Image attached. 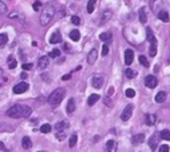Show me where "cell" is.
Wrapping results in <instances>:
<instances>
[{
	"label": "cell",
	"mask_w": 170,
	"mask_h": 152,
	"mask_svg": "<svg viewBox=\"0 0 170 152\" xmlns=\"http://www.w3.org/2000/svg\"><path fill=\"white\" fill-rule=\"evenodd\" d=\"M31 113H32L31 107L24 106V105H15V106H12L11 109H8L7 115L9 118L20 119V118H27V116H29Z\"/></svg>",
	"instance_id": "6da1fadb"
},
{
	"label": "cell",
	"mask_w": 170,
	"mask_h": 152,
	"mask_svg": "<svg viewBox=\"0 0 170 152\" xmlns=\"http://www.w3.org/2000/svg\"><path fill=\"white\" fill-rule=\"evenodd\" d=\"M54 13H56V11H54V8L52 4H49V5H46L44 9H42L41 15H40V24H41L42 27H45V25H48V24L53 20L54 17Z\"/></svg>",
	"instance_id": "7a4b0ae2"
},
{
	"label": "cell",
	"mask_w": 170,
	"mask_h": 152,
	"mask_svg": "<svg viewBox=\"0 0 170 152\" xmlns=\"http://www.w3.org/2000/svg\"><path fill=\"white\" fill-rule=\"evenodd\" d=\"M64 97H65V90H64L62 88H58L49 95L48 103H49L52 107H56V106H58V105L61 103V101L64 99Z\"/></svg>",
	"instance_id": "3957f363"
},
{
	"label": "cell",
	"mask_w": 170,
	"mask_h": 152,
	"mask_svg": "<svg viewBox=\"0 0 170 152\" xmlns=\"http://www.w3.org/2000/svg\"><path fill=\"white\" fill-rule=\"evenodd\" d=\"M131 114H133V105H127V106L124 109V111H122V114H121V119L124 122L129 120Z\"/></svg>",
	"instance_id": "277c9868"
},
{
	"label": "cell",
	"mask_w": 170,
	"mask_h": 152,
	"mask_svg": "<svg viewBox=\"0 0 170 152\" xmlns=\"http://www.w3.org/2000/svg\"><path fill=\"white\" fill-rule=\"evenodd\" d=\"M28 89H29V85L27 82H20L13 88V93L15 94H23L24 91H27Z\"/></svg>",
	"instance_id": "5b68a950"
},
{
	"label": "cell",
	"mask_w": 170,
	"mask_h": 152,
	"mask_svg": "<svg viewBox=\"0 0 170 152\" xmlns=\"http://www.w3.org/2000/svg\"><path fill=\"white\" fill-rule=\"evenodd\" d=\"M145 85H146V88L149 89H154L157 85H158V81H157V78H155L154 76H147L146 78H145Z\"/></svg>",
	"instance_id": "8992f818"
},
{
	"label": "cell",
	"mask_w": 170,
	"mask_h": 152,
	"mask_svg": "<svg viewBox=\"0 0 170 152\" xmlns=\"http://www.w3.org/2000/svg\"><path fill=\"white\" fill-rule=\"evenodd\" d=\"M112 16H113V13H112V11H110V9H104V11H102V13H101V21H100V24L102 25V24L108 23L109 20L112 19Z\"/></svg>",
	"instance_id": "52a82bcc"
},
{
	"label": "cell",
	"mask_w": 170,
	"mask_h": 152,
	"mask_svg": "<svg viewBox=\"0 0 170 152\" xmlns=\"http://www.w3.org/2000/svg\"><path fill=\"white\" fill-rule=\"evenodd\" d=\"M97 57H98V52H97V49H92L90 52H89L88 57H86V61H88L89 65H93L94 62L97 61Z\"/></svg>",
	"instance_id": "ba28073f"
},
{
	"label": "cell",
	"mask_w": 170,
	"mask_h": 152,
	"mask_svg": "<svg viewBox=\"0 0 170 152\" xmlns=\"http://www.w3.org/2000/svg\"><path fill=\"white\" fill-rule=\"evenodd\" d=\"M102 84H104V78L101 76H94L92 78V86L94 89H101L102 88Z\"/></svg>",
	"instance_id": "9c48e42d"
},
{
	"label": "cell",
	"mask_w": 170,
	"mask_h": 152,
	"mask_svg": "<svg viewBox=\"0 0 170 152\" xmlns=\"http://www.w3.org/2000/svg\"><path fill=\"white\" fill-rule=\"evenodd\" d=\"M159 139H161V135H157V134H154L153 136L149 139V147H150L151 149H154L158 147V143H159Z\"/></svg>",
	"instance_id": "30bf717a"
},
{
	"label": "cell",
	"mask_w": 170,
	"mask_h": 152,
	"mask_svg": "<svg viewBox=\"0 0 170 152\" xmlns=\"http://www.w3.org/2000/svg\"><path fill=\"white\" fill-rule=\"evenodd\" d=\"M133 60H134V52L131 49H126L125 50V64L131 65L133 64Z\"/></svg>",
	"instance_id": "8fae6325"
},
{
	"label": "cell",
	"mask_w": 170,
	"mask_h": 152,
	"mask_svg": "<svg viewBox=\"0 0 170 152\" xmlns=\"http://www.w3.org/2000/svg\"><path fill=\"white\" fill-rule=\"evenodd\" d=\"M48 64H49V58H48V56H41V57L39 58V61H37V66H39V69L48 68Z\"/></svg>",
	"instance_id": "7c38bea8"
},
{
	"label": "cell",
	"mask_w": 170,
	"mask_h": 152,
	"mask_svg": "<svg viewBox=\"0 0 170 152\" xmlns=\"http://www.w3.org/2000/svg\"><path fill=\"white\" fill-rule=\"evenodd\" d=\"M60 41H61V33H60L58 30H56L49 37V42L50 44H57V42H60Z\"/></svg>",
	"instance_id": "4fadbf2b"
},
{
	"label": "cell",
	"mask_w": 170,
	"mask_h": 152,
	"mask_svg": "<svg viewBox=\"0 0 170 152\" xmlns=\"http://www.w3.org/2000/svg\"><path fill=\"white\" fill-rule=\"evenodd\" d=\"M157 120V116L154 114H146L145 115V124L146 126H153Z\"/></svg>",
	"instance_id": "5bb4252c"
},
{
	"label": "cell",
	"mask_w": 170,
	"mask_h": 152,
	"mask_svg": "<svg viewBox=\"0 0 170 152\" xmlns=\"http://www.w3.org/2000/svg\"><path fill=\"white\" fill-rule=\"evenodd\" d=\"M138 19H139V21H141L142 24H146L147 16H146V11H145V8H139V9H138Z\"/></svg>",
	"instance_id": "9a60e30c"
},
{
	"label": "cell",
	"mask_w": 170,
	"mask_h": 152,
	"mask_svg": "<svg viewBox=\"0 0 170 152\" xmlns=\"http://www.w3.org/2000/svg\"><path fill=\"white\" fill-rule=\"evenodd\" d=\"M166 98H167L166 91H159L158 94L155 95V102L157 103H163L165 101H166Z\"/></svg>",
	"instance_id": "2e32d148"
},
{
	"label": "cell",
	"mask_w": 170,
	"mask_h": 152,
	"mask_svg": "<svg viewBox=\"0 0 170 152\" xmlns=\"http://www.w3.org/2000/svg\"><path fill=\"white\" fill-rule=\"evenodd\" d=\"M143 140H145V135H143V134H137V135L133 136L131 143H133V144H139V143H142Z\"/></svg>",
	"instance_id": "e0dca14e"
},
{
	"label": "cell",
	"mask_w": 170,
	"mask_h": 152,
	"mask_svg": "<svg viewBox=\"0 0 170 152\" xmlns=\"http://www.w3.org/2000/svg\"><path fill=\"white\" fill-rule=\"evenodd\" d=\"M76 110V105H74V99L70 98L69 101H68V105H66V113L68 114H72L73 111Z\"/></svg>",
	"instance_id": "ac0fdd59"
},
{
	"label": "cell",
	"mask_w": 170,
	"mask_h": 152,
	"mask_svg": "<svg viewBox=\"0 0 170 152\" xmlns=\"http://www.w3.org/2000/svg\"><path fill=\"white\" fill-rule=\"evenodd\" d=\"M68 126H69V123H68L66 120H61V122H58V123H56L54 128L57 130V131H64Z\"/></svg>",
	"instance_id": "d6986e66"
},
{
	"label": "cell",
	"mask_w": 170,
	"mask_h": 152,
	"mask_svg": "<svg viewBox=\"0 0 170 152\" xmlns=\"http://www.w3.org/2000/svg\"><path fill=\"white\" fill-rule=\"evenodd\" d=\"M69 37H70V40H72V41H78V40H80V30H77V29L70 30Z\"/></svg>",
	"instance_id": "ffe728a7"
},
{
	"label": "cell",
	"mask_w": 170,
	"mask_h": 152,
	"mask_svg": "<svg viewBox=\"0 0 170 152\" xmlns=\"http://www.w3.org/2000/svg\"><path fill=\"white\" fill-rule=\"evenodd\" d=\"M158 19L163 23H167L169 21V13L166 11H159L158 12Z\"/></svg>",
	"instance_id": "44dd1931"
},
{
	"label": "cell",
	"mask_w": 170,
	"mask_h": 152,
	"mask_svg": "<svg viewBox=\"0 0 170 152\" xmlns=\"http://www.w3.org/2000/svg\"><path fill=\"white\" fill-rule=\"evenodd\" d=\"M21 144H23V148L28 149V148H31V147H32V141H31V139H29L28 136H24L23 140H21Z\"/></svg>",
	"instance_id": "7402d4cb"
},
{
	"label": "cell",
	"mask_w": 170,
	"mask_h": 152,
	"mask_svg": "<svg viewBox=\"0 0 170 152\" xmlns=\"http://www.w3.org/2000/svg\"><path fill=\"white\" fill-rule=\"evenodd\" d=\"M98 99H100V95H98V94H92L88 98V105H89V106H93V105H94Z\"/></svg>",
	"instance_id": "603a6c76"
},
{
	"label": "cell",
	"mask_w": 170,
	"mask_h": 152,
	"mask_svg": "<svg viewBox=\"0 0 170 152\" xmlns=\"http://www.w3.org/2000/svg\"><path fill=\"white\" fill-rule=\"evenodd\" d=\"M100 40L101 41H110L112 40V33L110 32H104V33H101L100 34Z\"/></svg>",
	"instance_id": "cb8c5ba5"
},
{
	"label": "cell",
	"mask_w": 170,
	"mask_h": 152,
	"mask_svg": "<svg viewBox=\"0 0 170 152\" xmlns=\"http://www.w3.org/2000/svg\"><path fill=\"white\" fill-rule=\"evenodd\" d=\"M149 54H150L151 57H154L155 54H157V41L150 42V49H149Z\"/></svg>",
	"instance_id": "d4e9b609"
},
{
	"label": "cell",
	"mask_w": 170,
	"mask_h": 152,
	"mask_svg": "<svg viewBox=\"0 0 170 152\" xmlns=\"http://www.w3.org/2000/svg\"><path fill=\"white\" fill-rule=\"evenodd\" d=\"M94 7H96V0H89L88 5H86V11H88V13H92V12L94 11Z\"/></svg>",
	"instance_id": "484cf974"
},
{
	"label": "cell",
	"mask_w": 170,
	"mask_h": 152,
	"mask_svg": "<svg viewBox=\"0 0 170 152\" xmlns=\"http://www.w3.org/2000/svg\"><path fill=\"white\" fill-rule=\"evenodd\" d=\"M146 38H147V41H150V42L155 41V37H154V34H153V30H151L150 28H146Z\"/></svg>",
	"instance_id": "4316f807"
},
{
	"label": "cell",
	"mask_w": 170,
	"mask_h": 152,
	"mask_svg": "<svg viewBox=\"0 0 170 152\" xmlns=\"http://www.w3.org/2000/svg\"><path fill=\"white\" fill-rule=\"evenodd\" d=\"M7 42H8V36L5 33H0V48L5 46Z\"/></svg>",
	"instance_id": "83f0119b"
},
{
	"label": "cell",
	"mask_w": 170,
	"mask_h": 152,
	"mask_svg": "<svg viewBox=\"0 0 170 152\" xmlns=\"http://www.w3.org/2000/svg\"><path fill=\"white\" fill-rule=\"evenodd\" d=\"M40 131H41L42 134H48L52 131V126L48 124V123H45V124H42L41 127H40Z\"/></svg>",
	"instance_id": "f1b7e54d"
},
{
	"label": "cell",
	"mask_w": 170,
	"mask_h": 152,
	"mask_svg": "<svg viewBox=\"0 0 170 152\" xmlns=\"http://www.w3.org/2000/svg\"><path fill=\"white\" fill-rule=\"evenodd\" d=\"M16 66H17V62H16V60L13 57H8V68L9 69H15Z\"/></svg>",
	"instance_id": "f546056e"
},
{
	"label": "cell",
	"mask_w": 170,
	"mask_h": 152,
	"mask_svg": "<svg viewBox=\"0 0 170 152\" xmlns=\"http://www.w3.org/2000/svg\"><path fill=\"white\" fill-rule=\"evenodd\" d=\"M159 135H161V139L170 140V131H169V130H162V131L159 132Z\"/></svg>",
	"instance_id": "4dcf8cb0"
},
{
	"label": "cell",
	"mask_w": 170,
	"mask_h": 152,
	"mask_svg": "<svg viewBox=\"0 0 170 152\" xmlns=\"http://www.w3.org/2000/svg\"><path fill=\"white\" fill-rule=\"evenodd\" d=\"M125 76H126L129 80H131V78H134V77L137 76V73H135L133 69H126V70H125Z\"/></svg>",
	"instance_id": "1f68e13d"
},
{
	"label": "cell",
	"mask_w": 170,
	"mask_h": 152,
	"mask_svg": "<svg viewBox=\"0 0 170 152\" xmlns=\"http://www.w3.org/2000/svg\"><path fill=\"white\" fill-rule=\"evenodd\" d=\"M106 148H108V151H114V149H116V141L114 140H108V143H106Z\"/></svg>",
	"instance_id": "d6a6232c"
},
{
	"label": "cell",
	"mask_w": 170,
	"mask_h": 152,
	"mask_svg": "<svg viewBox=\"0 0 170 152\" xmlns=\"http://www.w3.org/2000/svg\"><path fill=\"white\" fill-rule=\"evenodd\" d=\"M77 143V134H73L69 138V147H74V144Z\"/></svg>",
	"instance_id": "836d02e7"
},
{
	"label": "cell",
	"mask_w": 170,
	"mask_h": 152,
	"mask_svg": "<svg viewBox=\"0 0 170 152\" xmlns=\"http://www.w3.org/2000/svg\"><path fill=\"white\" fill-rule=\"evenodd\" d=\"M7 11H8V8H7V5L0 0V15H4V13H7Z\"/></svg>",
	"instance_id": "e575fe53"
},
{
	"label": "cell",
	"mask_w": 170,
	"mask_h": 152,
	"mask_svg": "<svg viewBox=\"0 0 170 152\" xmlns=\"http://www.w3.org/2000/svg\"><path fill=\"white\" fill-rule=\"evenodd\" d=\"M139 64L143 65L145 68H149V62H147V60H146L145 56H139Z\"/></svg>",
	"instance_id": "d590c367"
},
{
	"label": "cell",
	"mask_w": 170,
	"mask_h": 152,
	"mask_svg": "<svg viewBox=\"0 0 170 152\" xmlns=\"http://www.w3.org/2000/svg\"><path fill=\"white\" fill-rule=\"evenodd\" d=\"M8 81V78L5 76H4V72H3V69H0V85H3L5 84Z\"/></svg>",
	"instance_id": "8d00e7d4"
},
{
	"label": "cell",
	"mask_w": 170,
	"mask_h": 152,
	"mask_svg": "<svg viewBox=\"0 0 170 152\" xmlns=\"http://www.w3.org/2000/svg\"><path fill=\"white\" fill-rule=\"evenodd\" d=\"M58 56H60V50H58V49H53L49 53V57L50 58H56V57H58Z\"/></svg>",
	"instance_id": "74e56055"
},
{
	"label": "cell",
	"mask_w": 170,
	"mask_h": 152,
	"mask_svg": "<svg viewBox=\"0 0 170 152\" xmlns=\"http://www.w3.org/2000/svg\"><path fill=\"white\" fill-rule=\"evenodd\" d=\"M56 139H57V140H64V139H65V134L62 132V131H57V132H56Z\"/></svg>",
	"instance_id": "f35d334b"
},
{
	"label": "cell",
	"mask_w": 170,
	"mask_h": 152,
	"mask_svg": "<svg viewBox=\"0 0 170 152\" xmlns=\"http://www.w3.org/2000/svg\"><path fill=\"white\" fill-rule=\"evenodd\" d=\"M125 94H126L127 98H133V97L135 95V91L133 90V89H127V90L125 91Z\"/></svg>",
	"instance_id": "ab89813d"
},
{
	"label": "cell",
	"mask_w": 170,
	"mask_h": 152,
	"mask_svg": "<svg viewBox=\"0 0 170 152\" xmlns=\"http://www.w3.org/2000/svg\"><path fill=\"white\" fill-rule=\"evenodd\" d=\"M169 151H170V147L167 144L159 145V152H169Z\"/></svg>",
	"instance_id": "60d3db41"
},
{
	"label": "cell",
	"mask_w": 170,
	"mask_h": 152,
	"mask_svg": "<svg viewBox=\"0 0 170 152\" xmlns=\"http://www.w3.org/2000/svg\"><path fill=\"white\" fill-rule=\"evenodd\" d=\"M72 23L74 24V25H78V24L81 23V20H80V17H78V16H72Z\"/></svg>",
	"instance_id": "b9f144b4"
},
{
	"label": "cell",
	"mask_w": 170,
	"mask_h": 152,
	"mask_svg": "<svg viewBox=\"0 0 170 152\" xmlns=\"http://www.w3.org/2000/svg\"><path fill=\"white\" fill-rule=\"evenodd\" d=\"M108 53H109V48L106 44H104L102 45V56H108Z\"/></svg>",
	"instance_id": "7bdbcfd3"
},
{
	"label": "cell",
	"mask_w": 170,
	"mask_h": 152,
	"mask_svg": "<svg viewBox=\"0 0 170 152\" xmlns=\"http://www.w3.org/2000/svg\"><path fill=\"white\" fill-rule=\"evenodd\" d=\"M40 7H41V3H40V1H35V3H33V9H35V11H37Z\"/></svg>",
	"instance_id": "ee69618b"
},
{
	"label": "cell",
	"mask_w": 170,
	"mask_h": 152,
	"mask_svg": "<svg viewBox=\"0 0 170 152\" xmlns=\"http://www.w3.org/2000/svg\"><path fill=\"white\" fill-rule=\"evenodd\" d=\"M23 69L24 70H29V69H32V64H23Z\"/></svg>",
	"instance_id": "f6af8a7d"
},
{
	"label": "cell",
	"mask_w": 170,
	"mask_h": 152,
	"mask_svg": "<svg viewBox=\"0 0 170 152\" xmlns=\"http://www.w3.org/2000/svg\"><path fill=\"white\" fill-rule=\"evenodd\" d=\"M70 74H65V76H62V81H68V80H70Z\"/></svg>",
	"instance_id": "bcb514c9"
},
{
	"label": "cell",
	"mask_w": 170,
	"mask_h": 152,
	"mask_svg": "<svg viewBox=\"0 0 170 152\" xmlns=\"http://www.w3.org/2000/svg\"><path fill=\"white\" fill-rule=\"evenodd\" d=\"M113 93H114V89H113V88H109V90H108V95H113Z\"/></svg>",
	"instance_id": "7dc6e473"
},
{
	"label": "cell",
	"mask_w": 170,
	"mask_h": 152,
	"mask_svg": "<svg viewBox=\"0 0 170 152\" xmlns=\"http://www.w3.org/2000/svg\"><path fill=\"white\" fill-rule=\"evenodd\" d=\"M64 48H65V49H66V50H68V49H70V46H69V45H68V44H65V45H64Z\"/></svg>",
	"instance_id": "c3c4849f"
},
{
	"label": "cell",
	"mask_w": 170,
	"mask_h": 152,
	"mask_svg": "<svg viewBox=\"0 0 170 152\" xmlns=\"http://www.w3.org/2000/svg\"><path fill=\"white\" fill-rule=\"evenodd\" d=\"M4 148V144H3V143H1V141H0V151H1V149H3Z\"/></svg>",
	"instance_id": "681fc988"
},
{
	"label": "cell",
	"mask_w": 170,
	"mask_h": 152,
	"mask_svg": "<svg viewBox=\"0 0 170 152\" xmlns=\"http://www.w3.org/2000/svg\"><path fill=\"white\" fill-rule=\"evenodd\" d=\"M39 152H44V151H39Z\"/></svg>",
	"instance_id": "f907efd6"
}]
</instances>
